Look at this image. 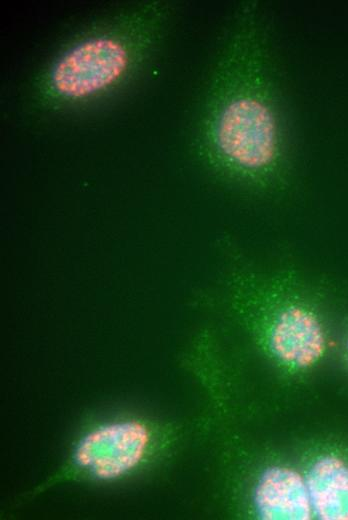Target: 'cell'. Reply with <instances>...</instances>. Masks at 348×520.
Wrapping results in <instances>:
<instances>
[{"instance_id":"obj_3","label":"cell","mask_w":348,"mask_h":520,"mask_svg":"<svg viewBox=\"0 0 348 520\" xmlns=\"http://www.w3.org/2000/svg\"><path fill=\"white\" fill-rule=\"evenodd\" d=\"M236 297L259 312V332L269 356L282 368L315 367L329 346L324 322L301 295L302 273L292 264L261 270L238 262L230 272Z\"/></svg>"},{"instance_id":"obj_1","label":"cell","mask_w":348,"mask_h":520,"mask_svg":"<svg viewBox=\"0 0 348 520\" xmlns=\"http://www.w3.org/2000/svg\"><path fill=\"white\" fill-rule=\"evenodd\" d=\"M265 13L239 5L214 66L198 124V149L215 173L259 195L285 189L290 144Z\"/></svg>"},{"instance_id":"obj_4","label":"cell","mask_w":348,"mask_h":520,"mask_svg":"<svg viewBox=\"0 0 348 520\" xmlns=\"http://www.w3.org/2000/svg\"><path fill=\"white\" fill-rule=\"evenodd\" d=\"M164 436L159 424L138 412L87 418L60 465L21 498L28 501L58 485H109L140 476L159 456Z\"/></svg>"},{"instance_id":"obj_6","label":"cell","mask_w":348,"mask_h":520,"mask_svg":"<svg viewBox=\"0 0 348 520\" xmlns=\"http://www.w3.org/2000/svg\"><path fill=\"white\" fill-rule=\"evenodd\" d=\"M306 478L313 514L322 520H348V463L320 457Z\"/></svg>"},{"instance_id":"obj_7","label":"cell","mask_w":348,"mask_h":520,"mask_svg":"<svg viewBox=\"0 0 348 520\" xmlns=\"http://www.w3.org/2000/svg\"><path fill=\"white\" fill-rule=\"evenodd\" d=\"M344 352H345L346 360L348 362V336H347L346 341H345V350H344Z\"/></svg>"},{"instance_id":"obj_5","label":"cell","mask_w":348,"mask_h":520,"mask_svg":"<svg viewBox=\"0 0 348 520\" xmlns=\"http://www.w3.org/2000/svg\"><path fill=\"white\" fill-rule=\"evenodd\" d=\"M254 502L259 516L266 520H308L313 514L306 478L285 466L264 471Z\"/></svg>"},{"instance_id":"obj_2","label":"cell","mask_w":348,"mask_h":520,"mask_svg":"<svg viewBox=\"0 0 348 520\" xmlns=\"http://www.w3.org/2000/svg\"><path fill=\"white\" fill-rule=\"evenodd\" d=\"M166 1L132 4L79 30L34 76L30 97L41 111L62 113L99 102L130 84L167 27Z\"/></svg>"}]
</instances>
